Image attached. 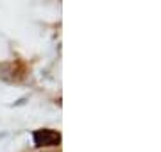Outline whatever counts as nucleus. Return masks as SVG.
I'll list each match as a JSON object with an SVG mask.
<instances>
[{
    "label": "nucleus",
    "instance_id": "f257e3e1",
    "mask_svg": "<svg viewBox=\"0 0 161 152\" xmlns=\"http://www.w3.org/2000/svg\"><path fill=\"white\" fill-rule=\"evenodd\" d=\"M34 145L40 149L61 145V133L54 129H38L34 133Z\"/></svg>",
    "mask_w": 161,
    "mask_h": 152
},
{
    "label": "nucleus",
    "instance_id": "f03ea898",
    "mask_svg": "<svg viewBox=\"0 0 161 152\" xmlns=\"http://www.w3.org/2000/svg\"><path fill=\"white\" fill-rule=\"evenodd\" d=\"M0 79L2 81H13L14 79V66L13 64H2L0 66Z\"/></svg>",
    "mask_w": 161,
    "mask_h": 152
},
{
    "label": "nucleus",
    "instance_id": "7ed1b4c3",
    "mask_svg": "<svg viewBox=\"0 0 161 152\" xmlns=\"http://www.w3.org/2000/svg\"><path fill=\"white\" fill-rule=\"evenodd\" d=\"M25 100H27V97H22V99H18L13 106H23V104H25Z\"/></svg>",
    "mask_w": 161,
    "mask_h": 152
}]
</instances>
